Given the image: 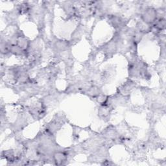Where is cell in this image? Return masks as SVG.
Returning a JSON list of instances; mask_svg holds the SVG:
<instances>
[{
	"label": "cell",
	"instance_id": "cell-4",
	"mask_svg": "<svg viewBox=\"0 0 166 166\" xmlns=\"http://www.w3.org/2000/svg\"><path fill=\"white\" fill-rule=\"evenodd\" d=\"M154 27L159 30L163 29L165 27V20L164 18H160L154 25Z\"/></svg>",
	"mask_w": 166,
	"mask_h": 166
},
{
	"label": "cell",
	"instance_id": "cell-2",
	"mask_svg": "<svg viewBox=\"0 0 166 166\" xmlns=\"http://www.w3.org/2000/svg\"><path fill=\"white\" fill-rule=\"evenodd\" d=\"M16 46H18L20 49H21L22 51L28 49L29 44L28 42L24 37H19L16 40Z\"/></svg>",
	"mask_w": 166,
	"mask_h": 166
},
{
	"label": "cell",
	"instance_id": "cell-3",
	"mask_svg": "<svg viewBox=\"0 0 166 166\" xmlns=\"http://www.w3.org/2000/svg\"><path fill=\"white\" fill-rule=\"evenodd\" d=\"M55 161L57 162L58 164H61L63 163V162H65L66 160V155L61 152H57L54 154L53 155Z\"/></svg>",
	"mask_w": 166,
	"mask_h": 166
},
{
	"label": "cell",
	"instance_id": "cell-1",
	"mask_svg": "<svg viewBox=\"0 0 166 166\" xmlns=\"http://www.w3.org/2000/svg\"><path fill=\"white\" fill-rule=\"evenodd\" d=\"M157 13L153 8H148L142 14V20L147 23L150 24L154 23L156 20Z\"/></svg>",
	"mask_w": 166,
	"mask_h": 166
}]
</instances>
